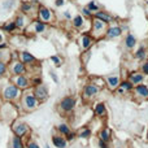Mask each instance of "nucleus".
<instances>
[{"label": "nucleus", "instance_id": "5", "mask_svg": "<svg viewBox=\"0 0 148 148\" xmlns=\"http://www.w3.org/2000/svg\"><path fill=\"white\" fill-rule=\"evenodd\" d=\"M36 16H38V20L47 25H56V13L46 5L39 4L36 7Z\"/></svg>", "mask_w": 148, "mask_h": 148}, {"label": "nucleus", "instance_id": "21", "mask_svg": "<svg viewBox=\"0 0 148 148\" xmlns=\"http://www.w3.org/2000/svg\"><path fill=\"white\" fill-rule=\"evenodd\" d=\"M144 74L140 72V70H135V72H130L127 74V81L130 82L131 84H134V86H136V84H140L144 82Z\"/></svg>", "mask_w": 148, "mask_h": 148}, {"label": "nucleus", "instance_id": "33", "mask_svg": "<svg viewBox=\"0 0 148 148\" xmlns=\"http://www.w3.org/2000/svg\"><path fill=\"white\" fill-rule=\"evenodd\" d=\"M5 77L9 78V73H8V62L0 61V79H4Z\"/></svg>", "mask_w": 148, "mask_h": 148}, {"label": "nucleus", "instance_id": "20", "mask_svg": "<svg viewBox=\"0 0 148 148\" xmlns=\"http://www.w3.org/2000/svg\"><path fill=\"white\" fill-rule=\"evenodd\" d=\"M133 94H134V96L138 97V99H140V100L148 99V86L144 84V83L136 84V86H134Z\"/></svg>", "mask_w": 148, "mask_h": 148}, {"label": "nucleus", "instance_id": "51", "mask_svg": "<svg viewBox=\"0 0 148 148\" xmlns=\"http://www.w3.org/2000/svg\"><path fill=\"white\" fill-rule=\"evenodd\" d=\"M3 42H5V35L3 34V30H0V43H3Z\"/></svg>", "mask_w": 148, "mask_h": 148}, {"label": "nucleus", "instance_id": "34", "mask_svg": "<svg viewBox=\"0 0 148 148\" xmlns=\"http://www.w3.org/2000/svg\"><path fill=\"white\" fill-rule=\"evenodd\" d=\"M0 61L8 62V64L10 62V49L9 48L0 51Z\"/></svg>", "mask_w": 148, "mask_h": 148}, {"label": "nucleus", "instance_id": "56", "mask_svg": "<svg viewBox=\"0 0 148 148\" xmlns=\"http://www.w3.org/2000/svg\"><path fill=\"white\" fill-rule=\"evenodd\" d=\"M147 4H148V0H147Z\"/></svg>", "mask_w": 148, "mask_h": 148}, {"label": "nucleus", "instance_id": "54", "mask_svg": "<svg viewBox=\"0 0 148 148\" xmlns=\"http://www.w3.org/2000/svg\"><path fill=\"white\" fill-rule=\"evenodd\" d=\"M114 148H125V147H122V146H116Z\"/></svg>", "mask_w": 148, "mask_h": 148}, {"label": "nucleus", "instance_id": "9", "mask_svg": "<svg viewBox=\"0 0 148 148\" xmlns=\"http://www.w3.org/2000/svg\"><path fill=\"white\" fill-rule=\"evenodd\" d=\"M9 81L13 84L18 87L21 91L31 88V82H30V77L27 74H22V75H9Z\"/></svg>", "mask_w": 148, "mask_h": 148}, {"label": "nucleus", "instance_id": "31", "mask_svg": "<svg viewBox=\"0 0 148 148\" xmlns=\"http://www.w3.org/2000/svg\"><path fill=\"white\" fill-rule=\"evenodd\" d=\"M92 131H91V127L90 126H83L81 127L78 131H77V138L79 139H88L91 136Z\"/></svg>", "mask_w": 148, "mask_h": 148}, {"label": "nucleus", "instance_id": "52", "mask_svg": "<svg viewBox=\"0 0 148 148\" xmlns=\"http://www.w3.org/2000/svg\"><path fill=\"white\" fill-rule=\"evenodd\" d=\"M29 3H31L33 5H35V7H38L39 5V0H27Z\"/></svg>", "mask_w": 148, "mask_h": 148}, {"label": "nucleus", "instance_id": "26", "mask_svg": "<svg viewBox=\"0 0 148 148\" xmlns=\"http://www.w3.org/2000/svg\"><path fill=\"white\" fill-rule=\"evenodd\" d=\"M51 142H52V144H53V147H56V148H66L68 143H69V142L65 139V136L60 135V134H53V135L51 136Z\"/></svg>", "mask_w": 148, "mask_h": 148}, {"label": "nucleus", "instance_id": "1", "mask_svg": "<svg viewBox=\"0 0 148 148\" xmlns=\"http://www.w3.org/2000/svg\"><path fill=\"white\" fill-rule=\"evenodd\" d=\"M18 109L22 110V112H33V110L38 109L39 105H40V101L35 97L33 92V88H29L22 91V95H21L20 101L17 103Z\"/></svg>", "mask_w": 148, "mask_h": 148}, {"label": "nucleus", "instance_id": "36", "mask_svg": "<svg viewBox=\"0 0 148 148\" xmlns=\"http://www.w3.org/2000/svg\"><path fill=\"white\" fill-rule=\"evenodd\" d=\"M91 82L94 84H96L97 87H100V88L105 87V79H104V77H92Z\"/></svg>", "mask_w": 148, "mask_h": 148}, {"label": "nucleus", "instance_id": "16", "mask_svg": "<svg viewBox=\"0 0 148 148\" xmlns=\"http://www.w3.org/2000/svg\"><path fill=\"white\" fill-rule=\"evenodd\" d=\"M20 12L22 13V14L27 16L29 18H33L34 20V17L36 16V7L33 5L31 3H29L27 0H26V1H21Z\"/></svg>", "mask_w": 148, "mask_h": 148}, {"label": "nucleus", "instance_id": "47", "mask_svg": "<svg viewBox=\"0 0 148 148\" xmlns=\"http://www.w3.org/2000/svg\"><path fill=\"white\" fill-rule=\"evenodd\" d=\"M66 4V0H55V7L56 8H61Z\"/></svg>", "mask_w": 148, "mask_h": 148}, {"label": "nucleus", "instance_id": "35", "mask_svg": "<svg viewBox=\"0 0 148 148\" xmlns=\"http://www.w3.org/2000/svg\"><path fill=\"white\" fill-rule=\"evenodd\" d=\"M25 148H42V147L39 146V143L33 138V136H29L26 143H25Z\"/></svg>", "mask_w": 148, "mask_h": 148}, {"label": "nucleus", "instance_id": "41", "mask_svg": "<svg viewBox=\"0 0 148 148\" xmlns=\"http://www.w3.org/2000/svg\"><path fill=\"white\" fill-rule=\"evenodd\" d=\"M86 7L88 8V9L91 10L92 13H95V12H97V10H100V5L97 4L95 0H91V1H88V4H87Z\"/></svg>", "mask_w": 148, "mask_h": 148}, {"label": "nucleus", "instance_id": "29", "mask_svg": "<svg viewBox=\"0 0 148 148\" xmlns=\"http://www.w3.org/2000/svg\"><path fill=\"white\" fill-rule=\"evenodd\" d=\"M56 131H57V134H60V135L66 136L68 134L72 131V127H70L69 123L62 122V123H59V125L56 126Z\"/></svg>", "mask_w": 148, "mask_h": 148}, {"label": "nucleus", "instance_id": "28", "mask_svg": "<svg viewBox=\"0 0 148 148\" xmlns=\"http://www.w3.org/2000/svg\"><path fill=\"white\" fill-rule=\"evenodd\" d=\"M1 30H3V33L13 35V34H16V31H17V27H16V23L13 22V21H8V22H5L4 25L1 26Z\"/></svg>", "mask_w": 148, "mask_h": 148}, {"label": "nucleus", "instance_id": "17", "mask_svg": "<svg viewBox=\"0 0 148 148\" xmlns=\"http://www.w3.org/2000/svg\"><path fill=\"white\" fill-rule=\"evenodd\" d=\"M92 17L103 21V22H105L107 25H112V23H114V20H116L108 10H104V9H100V10H97V12H95Z\"/></svg>", "mask_w": 148, "mask_h": 148}, {"label": "nucleus", "instance_id": "23", "mask_svg": "<svg viewBox=\"0 0 148 148\" xmlns=\"http://www.w3.org/2000/svg\"><path fill=\"white\" fill-rule=\"evenodd\" d=\"M97 139L103 142H107V143H112V139H113V131L110 127L108 126H104L103 129H100V131L97 133Z\"/></svg>", "mask_w": 148, "mask_h": 148}, {"label": "nucleus", "instance_id": "55", "mask_svg": "<svg viewBox=\"0 0 148 148\" xmlns=\"http://www.w3.org/2000/svg\"><path fill=\"white\" fill-rule=\"evenodd\" d=\"M146 138H147V142H148V131H147V135H146Z\"/></svg>", "mask_w": 148, "mask_h": 148}, {"label": "nucleus", "instance_id": "4", "mask_svg": "<svg viewBox=\"0 0 148 148\" xmlns=\"http://www.w3.org/2000/svg\"><path fill=\"white\" fill-rule=\"evenodd\" d=\"M91 22H90V30L88 33L92 35V38L95 39V40H100V39H104L105 36V33H107V29H108V25L105 22H103V21L97 20V18H94L92 17Z\"/></svg>", "mask_w": 148, "mask_h": 148}, {"label": "nucleus", "instance_id": "27", "mask_svg": "<svg viewBox=\"0 0 148 148\" xmlns=\"http://www.w3.org/2000/svg\"><path fill=\"white\" fill-rule=\"evenodd\" d=\"M136 43H138V40H136L135 35H134L133 33H127L125 35V40H123V44H125L126 49H129V51H131V49H134L136 47Z\"/></svg>", "mask_w": 148, "mask_h": 148}, {"label": "nucleus", "instance_id": "50", "mask_svg": "<svg viewBox=\"0 0 148 148\" xmlns=\"http://www.w3.org/2000/svg\"><path fill=\"white\" fill-rule=\"evenodd\" d=\"M12 5H13V0H8L7 3H4V8H7V9H9Z\"/></svg>", "mask_w": 148, "mask_h": 148}, {"label": "nucleus", "instance_id": "22", "mask_svg": "<svg viewBox=\"0 0 148 148\" xmlns=\"http://www.w3.org/2000/svg\"><path fill=\"white\" fill-rule=\"evenodd\" d=\"M29 20H30V18H29L27 16L22 14V13H18V14H16L13 22L16 23L17 30H25V29L27 27V25H29Z\"/></svg>", "mask_w": 148, "mask_h": 148}, {"label": "nucleus", "instance_id": "44", "mask_svg": "<svg viewBox=\"0 0 148 148\" xmlns=\"http://www.w3.org/2000/svg\"><path fill=\"white\" fill-rule=\"evenodd\" d=\"M97 147L99 148H112L110 147V143L103 142V140H100V139H97Z\"/></svg>", "mask_w": 148, "mask_h": 148}, {"label": "nucleus", "instance_id": "43", "mask_svg": "<svg viewBox=\"0 0 148 148\" xmlns=\"http://www.w3.org/2000/svg\"><path fill=\"white\" fill-rule=\"evenodd\" d=\"M65 139H66L68 142H73L74 139H77V131H73L72 130L66 136H65Z\"/></svg>", "mask_w": 148, "mask_h": 148}, {"label": "nucleus", "instance_id": "42", "mask_svg": "<svg viewBox=\"0 0 148 148\" xmlns=\"http://www.w3.org/2000/svg\"><path fill=\"white\" fill-rule=\"evenodd\" d=\"M140 72L144 74V77H148V60H144L140 65Z\"/></svg>", "mask_w": 148, "mask_h": 148}, {"label": "nucleus", "instance_id": "25", "mask_svg": "<svg viewBox=\"0 0 148 148\" xmlns=\"http://www.w3.org/2000/svg\"><path fill=\"white\" fill-rule=\"evenodd\" d=\"M72 26L75 29V30L82 31L84 29V26H86V18H84L81 13H77V14L73 16V18H72Z\"/></svg>", "mask_w": 148, "mask_h": 148}, {"label": "nucleus", "instance_id": "10", "mask_svg": "<svg viewBox=\"0 0 148 148\" xmlns=\"http://www.w3.org/2000/svg\"><path fill=\"white\" fill-rule=\"evenodd\" d=\"M8 73L9 75H22V74L29 73V68L22 64L20 60H12L8 64Z\"/></svg>", "mask_w": 148, "mask_h": 148}, {"label": "nucleus", "instance_id": "48", "mask_svg": "<svg viewBox=\"0 0 148 148\" xmlns=\"http://www.w3.org/2000/svg\"><path fill=\"white\" fill-rule=\"evenodd\" d=\"M12 60H18V52L17 51H10V61Z\"/></svg>", "mask_w": 148, "mask_h": 148}, {"label": "nucleus", "instance_id": "14", "mask_svg": "<svg viewBox=\"0 0 148 148\" xmlns=\"http://www.w3.org/2000/svg\"><path fill=\"white\" fill-rule=\"evenodd\" d=\"M31 88H33V92H34V95H35V97L40 101V104L48 100L49 90H48V87H47V84L42 83V84H38V86H35V87H31Z\"/></svg>", "mask_w": 148, "mask_h": 148}, {"label": "nucleus", "instance_id": "13", "mask_svg": "<svg viewBox=\"0 0 148 148\" xmlns=\"http://www.w3.org/2000/svg\"><path fill=\"white\" fill-rule=\"evenodd\" d=\"M123 33V29L121 25L118 23H112V25H108L107 33H105L104 39L107 40H113V39H118Z\"/></svg>", "mask_w": 148, "mask_h": 148}, {"label": "nucleus", "instance_id": "37", "mask_svg": "<svg viewBox=\"0 0 148 148\" xmlns=\"http://www.w3.org/2000/svg\"><path fill=\"white\" fill-rule=\"evenodd\" d=\"M49 60H51V62L56 68H61L62 66V59L59 56V55H52V56L49 57Z\"/></svg>", "mask_w": 148, "mask_h": 148}, {"label": "nucleus", "instance_id": "39", "mask_svg": "<svg viewBox=\"0 0 148 148\" xmlns=\"http://www.w3.org/2000/svg\"><path fill=\"white\" fill-rule=\"evenodd\" d=\"M30 82H31V87H35V86H38V84H42L43 83V79H42V77L39 75H33V77H30Z\"/></svg>", "mask_w": 148, "mask_h": 148}, {"label": "nucleus", "instance_id": "32", "mask_svg": "<svg viewBox=\"0 0 148 148\" xmlns=\"http://www.w3.org/2000/svg\"><path fill=\"white\" fill-rule=\"evenodd\" d=\"M134 57H135L136 60H139V61H144L147 57V49L144 46H139L138 48H136L135 53H134Z\"/></svg>", "mask_w": 148, "mask_h": 148}, {"label": "nucleus", "instance_id": "6", "mask_svg": "<svg viewBox=\"0 0 148 148\" xmlns=\"http://www.w3.org/2000/svg\"><path fill=\"white\" fill-rule=\"evenodd\" d=\"M10 130H12L13 135H17L22 139H26L30 136L31 134V129L29 126L27 122L21 120H14L12 123H10Z\"/></svg>", "mask_w": 148, "mask_h": 148}, {"label": "nucleus", "instance_id": "15", "mask_svg": "<svg viewBox=\"0 0 148 148\" xmlns=\"http://www.w3.org/2000/svg\"><path fill=\"white\" fill-rule=\"evenodd\" d=\"M95 42L96 40L92 38V35L88 31H83V33L81 34V36H79V46H81V49L83 52L91 49L92 47H94Z\"/></svg>", "mask_w": 148, "mask_h": 148}, {"label": "nucleus", "instance_id": "45", "mask_svg": "<svg viewBox=\"0 0 148 148\" xmlns=\"http://www.w3.org/2000/svg\"><path fill=\"white\" fill-rule=\"evenodd\" d=\"M49 77H51V79H52V81H53V83H59V82H60V79H59V77H57L56 75V73H55L53 72V70H49Z\"/></svg>", "mask_w": 148, "mask_h": 148}, {"label": "nucleus", "instance_id": "24", "mask_svg": "<svg viewBox=\"0 0 148 148\" xmlns=\"http://www.w3.org/2000/svg\"><path fill=\"white\" fill-rule=\"evenodd\" d=\"M94 114L96 116L97 118H105V117H107L108 109H107L105 103H103V101L95 103V105H94Z\"/></svg>", "mask_w": 148, "mask_h": 148}, {"label": "nucleus", "instance_id": "38", "mask_svg": "<svg viewBox=\"0 0 148 148\" xmlns=\"http://www.w3.org/2000/svg\"><path fill=\"white\" fill-rule=\"evenodd\" d=\"M91 56H92L91 49H88V51H84L83 53H82V56H81V61H82V64H83V65L88 64V61H90V59H91Z\"/></svg>", "mask_w": 148, "mask_h": 148}, {"label": "nucleus", "instance_id": "30", "mask_svg": "<svg viewBox=\"0 0 148 148\" xmlns=\"http://www.w3.org/2000/svg\"><path fill=\"white\" fill-rule=\"evenodd\" d=\"M9 147L10 148H25V140L17 135H13L12 138H10Z\"/></svg>", "mask_w": 148, "mask_h": 148}, {"label": "nucleus", "instance_id": "2", "mask_svg": "<svg viewBox=\"0 0 148 148\" xmlns=\"http://www.w3.org/2000/svg\"><path fill=\"white\" fill-rule=\"evenodd\" d=\"M21 95H22V91L10 81L4 83L1 86V88H0V97L3 99V101L18 103L21 99Z\"/></svg>", "mask_w": 148, "mask_h": 148}, {"label": "nucleus", "instance_id": "7", "mask_svg": "<svg viewBox=\"0 0 148 148\" xmlns=\"http://www.w3.org/2000/svg\"><path fill=\"white\" fill-rule=\"evenodd\" d=\"M77 107V97L73 95H66L59 101V110L62 114H72Z\"/></svg>", "mask_w": 148, "mask_h": 148}, {"label": "nucleus", "instance_id": "40", "mask_svg": "<svg viewBox=\"0 0 148 148\" xmlns=\"http://www.w3.org/2000/svg\"><path fill=\"white\" fill-rule=\"evenodd\" d=\"M81 14L83 16V17L86 18V20H91L92 16H94V13H92L91 10H90L88 8H87L86 5H84V7H82V9H81Z\"/></svg>", "mask_w": 148, "mask_h": 148}, {"label": "nucleus", "instance_id": "46", "mask_svg": "<svg viewBox=\"0 0 148 148\" xmlns=\"http://www.w3.org/2000/svg\"><path fill=\"white\" fill-rule=\"evenodd\" d=\"M62 16H64V20H68V21H72V18H73L72 13H70L69 10H64V12H62Z\"/></svg>", "mask_w": 148, "mask_h": 148}, {"label": "nucleus", "instance_id": "19", "mask_svg": "<svg viewBox=\"0 0 148 148\" xmlns=\"http://www.w3.org/2000/svg\"><path fill=\"white\" fill-rule=\"evenodd\" d=\"M105 79V87L109 88L110 91H116L118 86H120V82H121V77L117 75V74H110V75L104 77Z\"/></svg>", "mask_w": 148, "mask_h": 148}, {"label": "nucleus", "instance_id": "49", "mask_svg": "<svg viewBox=\"0 0 148 148\" xmlns=\"http://www.w3.org/2000/svg\"><path fill=\"white\" fill-rule=\"evenodd\" d=\"M9 48V44L7 43V42H3V43H0V51H3V49H7Z\"/></svg>", "mask_w": 148, "mask_h": 148}, {"label": "nucleus", "instance_id": "11", "mask_svg": "<svg viewBox=\"0 0 148 148\" xmlns=\"http://www.w3.org/2000/svg\"><path fill=\"white\" fill-rule=\"evenodd\" d=\"M18 60H20L22 64H25L27 68H35L36 64H38V59H36L35 56H34L31 52L26 51V49H23V51L18 52Z\"/></svg>", "mask_w": 148, "mask_h": 148}, {"label": "nucleus", "instance_id": "18", "mask_svg": "<svg viewBox=\"0 0 148 148\" xmlns=\"http://www.w3.org/2000/svg\"><path fill=\"white\" fill-rule=\"evenodd\" d=\"M133 90H134V84H131L127 79H121L120 86L116 88L114 92L117 95L123 96V95H127V94H130V92H133Z\"/></svg>", "mask_w": 148, "mask_h": 148}, {"label": "nucleus", "instance_id": "53", "mask_svg": "<svg viewBox=\"0 0 148 148\" xmlns=\"http://www.w3.org/2000/svg\"><path fill=\"white\" fill-rule=\"evenodd\" d=\"M44 148H51V147H49V146H48V144H47V143H46V144H44Z\"/></svg>", "mask_w": 148, "mask_h": 148}, {"label": "nucleus", "instance_id": "8", "mask_svg": "<svg viewBox=\"0 0 148 148\" xmlns=\"http://www.w3.org/2000/svg\"><path fill=\"white\" fill-rule=\"evenodd\" d=\"M100 91H101L100 87H97L96 84H94L92 82H88V83H86L83 86V88H82V94H81L82 99H83L84 101H91V100H94L95 97L100 94Z\"/></svg>", "mask_w": 148, "mask_h": 148}, {"label": "nucleus", "instance_id": "3", "mask_svg": "<svg viewBox=\"0 0 148 148\" xmlns=\"http://www.w3.org/2000/svg\"><path fill=\"white\" fill-rule=\"evenodd\" d=\"M18 114H20V109H18V105L16 103H1V105H0V120L1 121L12 123L14 120H17Z\"/></svg>", "mask_w": 148, "mask_h": 148}, {"label": "nucleus", "instance_id": "12", "mask_svg": "<svg viewBox=\"0 0 148 148\" xmlns=\"http://www.w3.org/2000/svg\"><path fill=\"white\" fill-rule=\"evenodd\" d=\"M29 27H26L25 29V31L26 30H31V33L33 34H35V35H38V34H43V33H46L47 30H48V27H49V25H47V23H44V22H42L40 20H38V18H34L33 21H31L30 23H29Z\"/></svg>", "mask_w": 148, "mask_h": 148}]
</instances>
